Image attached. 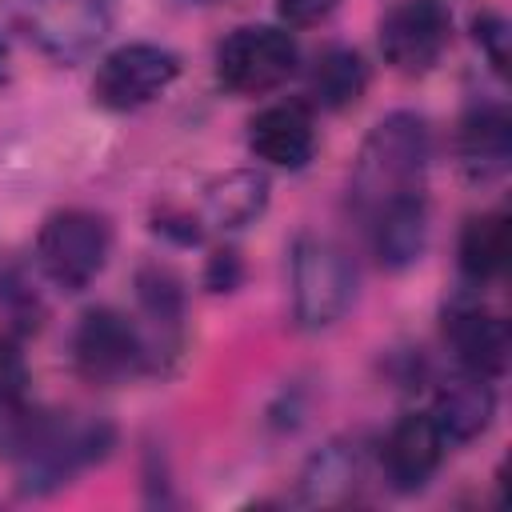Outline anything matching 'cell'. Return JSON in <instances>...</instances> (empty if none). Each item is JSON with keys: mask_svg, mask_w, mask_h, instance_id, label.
I'll use <instances>...</instances> for the list:
<instances>
[{"mask_svg": "<svg viewBox=\"0 0 512 512\" xmlns=\"http://www.w3.org/2000/svg\"><path fill=\"white\" fill-rule=\"evenodd\" d=\"M432 160V128L420 112H388L364 136L356 164H352V208L360 220L376 216L380 208L424 196Z\"/></svg>", "mask_w": 512, "mask_h": 512, "instance_id": "obj_1", "label": "cell"}, {"mask_svg": "<svg viewBox=\"0 0 512 512\" xmlns=\"http://www.w3.org/2000/svg\"><path fill=\"white\" fill-rule=\"evenodd\" d=\"M300 64V48L288 28L276 24H244L216 48V76L236 96L276 92Z\"/></svg>", "mask_w": 512, "mask_h": 512, "instance_id": "obj_5", "label": "cell"}, {"mask_svg": "<svg viewBox=\"0 0 512 512\" xmlns=\"http://www.w3.org/2000/svg\"><path fill=\"white\" fill-rule=\"evenodd\" d=\"M248 148L256 160L272 168H304L316 152V120L304 100H280L252 116L248 124Z\"/></svg>", "mask_w": 512, "mask_h": 512, "instance_id": "obj_12", "label": "cell"}, {"mask_svg": "<svg viewBox=\"0 0 512 512\" xmlns=\"http://www.w3.org/2000/svg\"><path fill=\"white\" fill-rule=\"evenodd\" d=\"M364 88H368V64L352 48L320 52L312 72H308V96H312V104H320L328 112L352 108L364 96Z\"/></svg>", "mask_w": 512, "mask_h": 512, "instance_id": "obj_19", "label": "cell"}, {"mask_svg": "<svg viewBox=\"0 0 512 512\" xmlns=\"http://www.w3.org/2000/svg\"><path fill=\"white\" fill-rule=\"evenodd\" d=\"M240 276H244V268H240V256H236L232 248H220V252L208 256L204 284H208L212 292H232V288L240 284Z\"/></svg>", "mask_w": 512, "mask_h": 512, "instance_id": "obj_23", "label": "cell"}, {"mask_svg": "<svg viewBox=\"0 0 512 512\" xmlns=\"http://www.w3.org/2000/svg\"><path fill=\"white\" fill-rule=\"evenodd\" d=\"M72 368L100 388L128 384L148 372L144 332L120 308H88L72 332Z\"/></svg>", "mask_w": 512, "mask_h": 512, "instance_id": "obj_4", "label": "cell"}, {"mask_svg": "<svg viewBox=\"0 0 512 512\" xmlns=\"http://www.w3.org/2000/svg\"><path fill=\"white\" fill-rule=\"evenodd\" d=\"M428 416L436 420V428L444 432L448 444H468V440L484 436L488 424H492V416H496L492 380L472 376V372L460 368L456 376H448V380L436 384Z\"/></svg>", "mask_w": 512, "mask_h": 512, "instance_id": "obj_14", "label": "cell"}, {"mask_svg": "<svg viewBox=\"0 0 512 512\" xmlns=\"http://www.w3.org/2000/svg\"><path fill=\"white\" fill-rule=\"evenodd\" d=\"M472 36H476V44L488 52L492 68L504 72V68H508V24H504V16L480 12V16L472 20Z\"/></svg>", "mask_w": 512, "mask_h": 512, "instance_id": "obj_21", "label": "cell"}, {"mask_svg": "<svg viewBox=\"0 0 512 512\" xmlns=\"http://www.w3.org/2000/svg\"><path fill=\"white\" fill-rule=\"evenodd\" d=\"M28 400V360L16 340L0 336V408H16Z\"/></svg>", "mask_w": 512, "mask_h": 512, "instance_id": "obj_20", "label": "cell"}, {"mask_svg": "<svg viewBox=\"0 0 512 512\" xmlns=\"http://www.w3.org/2000/svg\"><path fill=\"white\" fill-rule=\"evenodd\" d=\"M268 208V176L252 172V168H232L216 180H208L204 188V220L232 232V228H248L264 216Z\"/></svg>", "mask_w": 512, "mask_h": 512, "instance_id": "obj_17", "label": "cell"}, {"mask_svg": "<svg viewBox=\"0 0 512 512\" xmlns=\"http://www.w3.org/2000/svg\"><path fill=\"white\" fill-rule=\"evenodd\" d=\"M188 4H216V0H188Z\"/></svg>", "mask_w": 512, "mask_h": 512, "instance_id": "obj_25", "label": "cell"}, {"mask_svg": "<svg viewBox=\"0 0 512 512\" xmlns=\"http://www.w3.org/2000/svg\"><path fill=\"white\" fill-rule=\"evenodd\" d=\"M364 484H368V448L360 440H332L304 464L296 500L308 508H344L360 500Z\"/></svg>", "mask_w": 512, "mask_h": 512, "instance_id": "obj_13", "label": "cell"}, {"mask_svg": "<svg viewBox=\"0 0 512 512\" xmlns=\"http://www.w3.org/2000/svg\"><path fill=\"white\" fill-rule=\"evenodd\" d=\"M364 228H368V240H372L380 268L400 272V268L416 264L424 244H428V200L424 196L396 200V204L380 208L376 216H368Z\"/></svg>", "mask_w": 512, "mask_h": 512, "instance_id": "obj_16", "label": "cell"}, {"mask_svg": "<svg viewBox=\"0 0 512 512\" xmlns=\"http://www.w3.org/2000/svg\"><path fill=\"white\" fill-rule=\"evenodd\" d=\"M460 276L472 288L492 284L508 264V216L504 212H480L464 224L460 248H456Z\"/></svg>", "mask_w": 512, "mask_h": 512, "instance_id": "obj_18", "label": "cell"}, {"mask_svg": "<svg viewBox=\"0 0 512 512\" xmlns=\"http://www.w3.org/2000/svg\"><path fill=\"white\" fill-rule=\"evenodd\" d=\"M336 8H340V0H276V12L288 28H316Z\"/></svg>", "mask_w": 512, "mask_h": 512, "instance_id": "obj_22", "label": "cell"}, {"mask_svg": "<svg viewBox=\"0 0 512 512\" xmlns=\"http://www.w3.org/2000/svg\"><path fill=\"white\" fill-rule=\"evenodd\" d=\"M4 72H8V48L0 44V80H4Z\"/></svg>", "mask_w": 512, "mask_h": 512, "instance_id": "obj_24", "label": "cell"}, {"mask_svg": "<svg viewBox=\"0 0 512 512\" xmlns=\"http://www.w3.org/2000/svg\"><path fill=\"white\" fill-rule=\"evenodd\" d=\"M112 256V224L92 208H60L40 224L36 264L44 280L60 292L88 288Z\"/></svg>", "mask_w": 512, "mask_h": 512, "instance_id": "obj_3", "label": "cell"}, {"mask_svg": "<svg viewBox=\"0 0 512 512\" xmlns=\"http://www.w3.org/2000/svg\"><path fill=\"white\" fill-rule=\"evenodd\" d=\"M452 36V16L440 0H404L380 20V52L404 76H424L436 68Z\"/></svg>", "mask_w": 512, "mask_h": 512, "instance_id": "obj_7", "label": "cell"}, {"mask_svg": "<svg viewBox=\"0 0 512 512\" xmlns=\"http://www.w3.org/2000/svg\"><path fill=\"white\" fill-rule=\"evenodd\" d=\"M356 300V264L328 236H300L292 244V316L304 332L332 328Z\"/></svg>", "mask_w": 512, "mask_h": 512, "instance_id": "obj_2", "label": "cell"}, {"mask_svg": "<svg viewBox=\"0 0 512 512\" xmlns=\"http://www.w3.org/2000/svg\"><path fill=\"white\" fill-rule=\"evenodd\" d=\"M180 76V56L164 44L132 40L112 48L92 76V100L108 112H136L160 100Z\"/></svg>", "mask_w": 512, "mask_h": 512, "instance_id": "obj_6", "label": "cell"}, {"mask_svg": "<svg viewBox=\"0 0 512 512\" xmlns=\"http://www.w3.org/2000/svg\"><path fill=\"white\" fill-rule=\"evenodd\" d=\"M444 340L464 372L484 380H500L508 372V324L488 312L476 296H452V304L444 308Z\"/></svg>", "mask_w": 512, "mask_h": 512, "instance_id": "obj_9", "label": "cell"}, {"mask_svg": "<svg viewBox=\"0 0 512 512\" xmlns=\"http://www.w3.org/2000/svg\"><path fill=\"white\" fill-rule=\"evenodd\" d=\"M140 332L148 348V372H168L184 352V284L164 264H144L136 272Z\"/></svg>", "mask_w": 512, "mask_h": 512, "instance_id": "obj_8", "label": "cell"}, {"mask_svg": "<svg viewBox=\"0 0 512 512\" xmlns=\"http://www.w3.org/2000/svg\"><path fill=\"white\" fill-rule=\"evenodd\" d=\"M456 156H460V168L468 172V180H476V184H488L508 172L512 120H508L504 104H476L464 112V120L456 128Z\"/></svg>", "mask_w": 512, "mask_h": 512, "instance_id": "obj_15", "label": "cell"}, {"mask_svg": "<svg viewBox=\"0 0 512 512\" xmlns=\"http://www.w3.org/2000/svg\"><path fill=\"white\" fill-rule=\"evenodd\" d=\"M444 452H448V440H444V432L436 428V420H432L428 412H404V416L388 428V436H384V444H380L384 480H388L396 492H420V488L436 476Z\"/></svg>", "mask_w": 512, "mask_h": 512, "instance_id": "obj_11", "label": "cell"}, {"mask_svg": "<svg viewBox=\"0 0 512 512\" xmlns=\"http://www.w3.org/2000/svg\"><path fill=\"white\" fill-rule=\"evenodd\" d=\"M20 28L56 60H76L104 36L100 0H16Z\"/></svg>", "mask_w": 512, "mask_h": 512, "instance_id": "obj_10", "label": "cell"}]
</instances>
